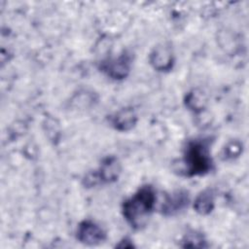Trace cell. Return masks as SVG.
<instances>
[{
	"mask_svg": "<svg viewBox=\"0 0 249 249\" xmlns=\"http://www.w3.org/2000/svg\"><path fill=\"white\" fill-rule=\"evenodd\" d=\"M156 193L153 187H141L123 204V214L133 229L143 228L156 204Z\"/></svg>",
	"mask_w": 249,
	"mask_h": 249,
	"instance_id": "cell-1",
	"label": "cell"
},
{
	"mask_svg": "<svg viewBox=\"0 0 249 249\" xmlns=\"http://www.w3.org/2000/svg\"><path fill=\"white\" fill-rule=\"evenodd\" d=\"M183 162L185 174L188 176L201 175L208 172L212 166L208 145L200 140L189 142L185 149Z\"/></svg>",
	"mask_w": 249,
	"mask_h": 249,
	"instance_id": "cell-2",
	"label": "cell"
},
{
	"mask_svg": "<svg viewBox=\"0 0 249 249\" xmlns=\"http://www.w3.org/2000/svg\"><path fill=\"white\" fill-rule=\"evenodd\" d=\"M121 170L122 168L118 159L115 157H108L102 161L97 171L89 173L85 177V185L87 187H92L102 183L114 182L119 178Z\"/></svg>",
	"mask_w": 249,
	"mask_h": 249,
	"instance_id": "cell-3",
	"label": "cell"
},
{
	"mask_svg": "<svg viewBox=\"0 0 249 249\" xmlns=\"http://www.w3.org/2000/svg\"><path fill=\"white\" fill-rule=\"evenodd\" d=\"M130 61V55L124 52L118 57L103 61L100 65V69L108 77L115 80H121L127 76L131 65Z\"/></svg>",
	"mask_w": 249,
	"mask_h": 249,
	"instance_id": "cell-4",
	"label": "cell"
},
{
	"mask_svg": "<svg viewBox=\"0 0 249 249\" xmlns=\"http://www.w3.org/2000/svg\"><path fill=\"white\" fill-rule=\"evenodd\" d=\"M76 236L77 239L84 244L96 245L105 240L106 233L99 225L92 221L86 220L78 226Z\"/></svg>",
	"mask_w": 249,
	"mask_h": 249,
	"instance_id": "cell-5",
	"label": "cell"
},
{
	"mask_svg": "<svg viewBox=\"0 0 249 249\" xmlns=\"http://www.w3.org/2000/svg\"><path fill=\"white\" fill-rule=\"evenodd\" d=\"M189 196L185 191H176L165 196L161 205V212L165 216H172L187 207Z\"/></svg>",
	"mask_w": 249,
	"mask_h": 249,
	"instance_id": "cell-6",
	"label": "cell"
},
{
	"mask_svg": "<svg viewBox=\"0 0 249 249\" xmlns=\"http://www.w3.org/2000/svg\"><path fill=\"white\" fill-rule=\"evenodd\" d=\"M150 61L153 67L159 71L170 70L174 61L171 49L164 45L158 46L151 53Z\"/></svg>",
	"mask_w": 249,
	"mask_h": 249,
	"instance_id": "cell-7",
	"label": "cell"
},
{
	"mask_svg": "<svg viewBox=\"0 0 249 249\" xmlns=\"http://www.w3.org/2000/svg\"><path fill=\"white\" fill-rule=\"evenodd\" d=\"M137 122V117L134 111L130 108L122 109L112 117L113 126L121 131L131 129Z\"/></svg>",
	"mask_w": 249,
	"mask_h": 249,
	"instance_id": "cell-8",
	"label": "cell"
},
{
	"mask_svg": "<svg viewBox=\"0 0 249 249\" xmlns=\"http://www.w3.org/2000/svg\"><path fill=\"white\" fill-rule=\"evenodd\" d=\"M195 210L200 215L209 214L214 208V194L210 189L202 191L195 199Z\"/></svg>",
	"mask_w": 249,
	"mask_h": 249,
	"instance_id": "cell-9",
	"label": "cell"
},
{
	"mask_svg": "<svg viewBox=\"0 0 249 249\" xmlns=\"http://www.w3.org/2000/svg\"><path fill=\"white\" fill-rule=\"evenodd\" d=\"M183 247H206L205 239L201 233L193 231L188 233L182 240Z\"/></svg>",
	"mask_w": 249,
	"mask_h": 249,
	"instance_id": "cell-10",
	"label": "cell"
},
{
	"mask_svg": "<svg viewBox=\"0 0 249 249\" xmlns=\"http://www.w3.org/2000/svg\"><path fill=\"white\" fill-rule=\"evenodd\" d=\"M204 99L200 93H190L187 98V105L194 110H198L203 107Z\"/></svg>",
	"mask_w": 249,
	"mask_h": 249,
	"instance_id": "cell-11",
	"label": "cell"
}]
</instances>
